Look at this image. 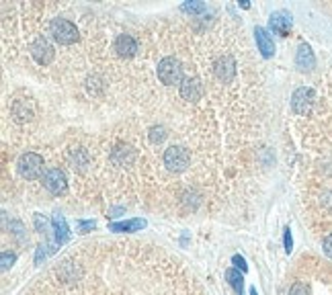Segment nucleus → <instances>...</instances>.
Wrapping results in <instances>:
<instances>
[{
  "label": "nucleus",
  "instance_id": "aec40b11",
  "mask_svg": "<svg viewBox=\"0 0 332 295\" xmlns=\"http://www.w3.org/2000/svg\"><path fill=\"white\" fill-rule=\"evenodd\" d=\"M182 10H187V13H203L205 4L203 2H185L182 4Z\"/></svg>",
  "mask_w": 332,
  "mask_h": 295
},
{
  "label": "nucleus",
  "instance_id": "20e7f679",
  "mask_svg": "<svg viewBox=\"0 0 332 295\" xmlns=\"http://www.w3.org/2000/svg\"><path fill=\"white\" fill-rule=\"evenodd\" d=\"M189 152L180 146H170L164 152V166L170 170V172H182L189 166Z\"/></svg>",
  "mask_w": 332,
  "mask_h": 295
},
{
  "label": "nucleus",
  "instance_id": "f257e3e1",
  "mask_svg": "<svg viewBox=\"0 0 332 295\" xmlns=\"http://www.w3.org/2000/svg\"><path fill=\"white\" fill-rule=\"evenodd\" d=\"M158 78L166 86L182 84V66L177 58H162L158 62Z\"/></svg>",
  "mask_w": 332,
  "mask_h": 295
},
{
  "label": "nucleus",
  "instance_id": "a878e982",
  "mask_svg": "<svg viewBox=\"0 0 332 295\" xmlns=\"http://www.w3.org/2000/svg\"><path fill=\"white\" fill-rule=\"evenodd\" d=\"M78 228H80V232L93 230V228H95V221H78Z\"/></svg>",
  "mask_w": 332,
  "mask_h": 295
},
{
  "label": "nucleus",
  "instance_id": "9b49d317",
  "mask_svg": "<svg viewBox=\"0 0 332 295\" xmlns=\"http://www.w3.org/2000/svg\"><path fill=\"white\" fill-rule=\"evenodd\" d=\"M203 95V86L197 78H187L180 84V97L185 100H199Z\"/></svg>",
  "mask_w": 332,
  "mask_h": 295
},
{
  "label": "nucleus",
  "instance_id": "5701e85b",
  "mask_svg": "<svg viewBox=\"0 0 332 295\" xmlns=\"http://www.w3.org/2000/svg\"><path fill=\"white\" fill-rule=\"evenodd\" d=\"M232 263L236 265V269H240V270H242V273H246V270H248L246 260H244L242 256H240V254H234V256H232Z\"/></svg>",
  "mask_w": 332,
  "mask_h": 295
},
{
  "label": "nucleus",
  "instance_id": "ddd939ff",
  "mask_svg": "<svg viewBox=\"0 0 332 295\" xmlns=\"http://www.w3.org/2000/svg\"><path fill=\"white\" fill-rule=\"evenodd\" d=\"M255 37H256V45H258V51L265 55V58H271L275 53V43L271 39V35L267 33V29L262 27H256L255 29Z\"/></svg>",
  "mask_w": 332,
  "mask_h": 295
},
{
  "label": "nucleus",
  "instance_id": "412c9836",
  "mask_svg": "<svg viewBox=\"0 0 332 295\" xmlns=\"http://www.w3.org/2000/svg\"><path fill=\"white\" fill-rule=\"evenodd\" d=\"M150 138H152V142L154 144H160L164 138H166V133H164V129L162 127H154L152 131H150Z\"/></svg>",
  "mask_w": 332,
  "mask_h": 295
},
{
  "label": "nucleus",
  "instance_id": "9d476101",
  "mask_svg": "<svg viewBox=\"0 0 332 295\" xmlns=\"http://www.w3.org/2000/svg\"><path fill=\"white\" fill-rule=\"evenodd\" d=\"M295 64L300 68L302 72H310L314 70L316 66V58H314V51L307 43H302L300 48H297V55H295Z\"/></svg>",
  "mask_w": 332,
  "mask_h": 295
},
{
  "label": "nucleus",
  "instance_id": "bb28decb",
  "mask_svg": "<svg viewBox=\"0 0 332 295\" xmlns=\"http://www.w3.org/2000/svg\"><path fill=\"white\" fill-rule=\"evenodd\" d=\"M250 295H258V293H256V287H250Z\"/></svg>",
  "mask_w": 332,
  "mask_h": 295
},
{
  "label": "nucleus",
  "instance_id": "f8f14e48",
  "mask_svg": "<svg viewBox=\"0 0 332 295\" xmlns=\"http://www.w3.org/2000/svg\"><path fill=\"white\" fill-rule=\"evenodd\" d=\"M113 48H115V51L121 55V58H131V55H135V51H137V43L131 35H119L115 39V43H113Z\"/></svg>",
  "mask_w": 332,
  "mask_h": 295
},
{
  "label": "nucleus",
  "instance_id": "a211bd4d",
  "mask_svg": "<svg viewBox=\"0 0 332 295\" xmlns=\"http://www.w3.org/2000/svg\"><path fill=\"white\" fill-rule=\"evenodd\" d=\"M70 160H72L74 168H78V170H84V168L88 166V156H86L84 150H76V152L70 156Z\"/></svg>",
  "mask_w": 332,
  "mask_h": 295
},
{
  "label": "nucleus",
  "instance_id": "1a4fd4ad",
  "mask_svg": "<svg viewBox=\"0 0 332 295\" xmlns=\"http://www.w3.org/2000/svg\"><path fill=\"white\" fill-rule=\"evenodd\" d=\"M271 29L277 33L281 37H287L289 31H291V17L289 13H285V10H279V13H273L271 15Z\"/></svg>",
  "mask_w": 332,
  "mask_h": 295
},
{
  "label": "nucleus",
  "instance_id": "f03ea898",
  "mask_svg": "<svg viewBox=\"0 0 332 295\" xmlns=\"http://www.w3.org/2000/svg\"><path fill=\"white\" fill-rule=\"evenodd\" d=\"M50 33L53 35V39L62 45H72L78 39V29L74 23L68 19H53L50 25Z\"/></svg>",
  "mask_w": 332,
  "mask_h": 295
},
{
  "label": "nucleus",
  "instance_id": "2eb2a0df",
  "mask_svg": "<svg viewBox=\"0 0 332 295\" xmlns=\"http://www.w3.org/2000/svg\"><path fill=\"white\" fill-rule=\"evenodd\" d=\"M51 223H53V230H55V242H58V244L68 242V238H70V234H68L66 220L62 218L60 213H55V215H53V220H51Z\"/></svg>",
  "mask_w": 332,
  "mask_h": 295
},
{
  "label": "nucleus",
  "instance_id": "4468645a",
  "mask_svg": "<svg viewBox=\"0 0 332 295\" xmlns=\"http://www.w3.org/2000/svg\"><path fill=\"white\" fill-rule=\"evenodd\" d=\"M144 228H146V220H142V218L109 223V230H111V232H140V230H144Z\"/></svg>",
  "mask_w": 332,
  "mask_h": 295
},
{
  "label": "nucleus",
  "instance_id": "393cba45",
  "mask_svg": "<svg viewBox=\"0 0 332 295\" xmlns=\"http://www.w3.org/2000/svg\"><path fill=\"white\" fill-rule=\"evenodd\" d=\"M324 254L328 258H332V234L326 236V240H324Z\"/></svg>",
  "mask_w": 332,
  "mask_h": 295
},
{
  "label": "nucleus",
  "instance_id": "f3484780",
  "mask_svg": "<svg viewBox=\"0 0 332 295\" xmlns=\"http://www.w3.org/2000/svg\"><path fill=\"white\" fill-rule=\"evenodd\" d=\"M226 279H228V283H230V285L234 287V291H236L238 295H242L244 279H242V275H240L236 269H228V270H226Z\"/></svg>",
  "mask_w": 332,
  "mask_h": 295
},
{
  "label": "nucleus",
  "instance_id": "b1692460",
  "mask_svg": "<svg viewBox=\"0 0 332 295\" xmlns=\"http://www.w3.org/2000/svg\"><path fill=\"white\" fill-rule=\"evenodd\" d=\"M15 263V254L10 252H2V270H8Z\"/></svg>",
  "mask_w": 332,
  "mask_h": 295
},
{
  "label": "nucleus",
  "instance_id": "6e6552de",
  "mask_svg": "<svg viewBox=\"0 0 332 295\" xmlns=\"http://www.w3.org/2000/svg\"><path fill=\"white\" fill-rule=\"evenodd\" d=\"M215 74L222 82H232L236 76V62L230 53H226L224 58H220L215 62Z\"/></svg>",
  "mask_w": 332,
  "mask_h": 295
},
{
  "label": "nucleus",
  "instance_id": "423d86ee",
  "mask_svg": "<svg viewBox=\"0 0 332 295\" xmlns=\"http://www.w3.org/2000/svg\"><path fill=\"white\" fill-rule=\"evenodd\" d=\"M43 187L48 189L51 195H60V193L66 191L68 183H66V174L60 168H50L48 172L43 174Z\"/></svg>",
  "mask_w": 332,
  "mask_h": 295
},
{
  "label": "nucleus",
  "instance_id": "39448f33",
  "mask_svg": "<svg viewBox=\"0 0 332 295\" xmlns=\"http://www.w3.org/2000/svg\"><path fill=\"white\" fill-rule=\"evenodd\" d=\"M314 98H316V95H314L312 88H306V86L297 88L291 97V107L297 115H306V113H310V109L314 105Z\"/></svg>",
  "mask_w": 332,
  "mask_h": 295
},
{
  "label": "nucleus",
  "instance_id": "dca6fc26",
  "mask_svg": "<svg viewBox=\"0 0 332 295\" xmlns=\"http://www.w3.org/2000/svg\"><path fill=\"white\" fill-rule=\"evenodd\" d=\"M133 158H135V154H133L131 148H117V150L113 152V162L119 164V166H128V164H131V162H133Z\"/></svg>",
  "mask_w": 332,
  "mask_h": 295
},
{
  "label": "nucleus",
  "instance_id": "4be33fe9",
  "mask_svg": "<svg viewBox=\"0 0 332 295\" xmlns=\"http://www.w3.org/2000/svg\"><path fill=\"white\" fill-rule=\"evenodd\" d=\"M283 242H285V252H291L293 250V240H291V230L285 228V236H283Z\"/></svg>",
  "mask_w": 332,
  "mask_h": 295
},
{
  "label": "nucleus",
  "instance_id": "7ed1b4c3",
  "mask_svg": "<svg viewBox=\"0 0 332 295\" xmlns=\"http://www.w3.org/2000/svg\"><path fill=\"white\" fill-rule=\"evenodd\" d=\"M19 172L23 178H27V180H35L43 174V158L35 152H27V154H23L21 156V160H19Z\"/></svg>",
  "mask_w": 332,
  "mask_h": 295
},
{
  "label": "nucleus",
  "instance_id": "0eeeda50",
  "mask_svg": "<svg viewBox=\"0 0 332 295\" xmlns=\"http://www.w3.org/2000/svg\"><path fill=\"white\" fill-rule=\"evenodd\" d=\"M31 55L35 58L37 64L48 66V64L53 60V48H51V43L45 39V37H37L35 41L31 43Z\"/></svg>",
  "mask_w": 332,
  "mask_h": 295
},
{
  "label": "nucleus",
  "instance_id": "6ab92c4d",
  "mask_svg": "<svg viewBox=\"0 0 332 295\" xmlns=\"http://www.w3.org/2000/svg\"><path fill=\"white\" fill-rule=\"evenodd\" d=\"M289 295H307V285L302 281H295L289 289Z\"/></svg>",
  "mask_w": 332,
  "mask_h": 295
}]
</instances>
